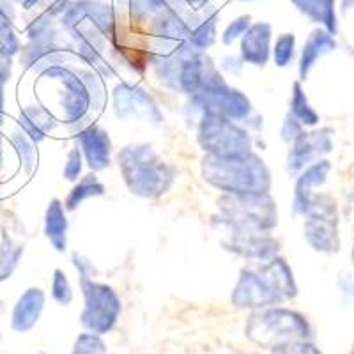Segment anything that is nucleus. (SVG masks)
I'll list each match as a JSON object with an SVG mask.
<instances>
[{"label": "nucleus", "instance_id": "f257e3e1", "mask_svg": "<svg viewBox=\"0 0 354 354\" xmlns=\"http://www.w3.org/2000/svg\"><path fill=\"white\" fill-rule=\"evenodd\" d=\"M296 296L292 271L286 261L277 259L259 271L245 270L232 294V303L238 306H271Z\"/></svg>", "mask_w": 354, "mask_h": 354}, {"label": "nucleus", "instance_id": "f03ea898", "mask_svg": "<svg viewBox=\"0 0 354 354\" xmlns=\"http://www.w3.org/2000/svg\"><path fill=\"white\" fill-rule=\"evenodd\" d=\"M204 177L211 185L230 195L266 194V189L270 188V172L264 161L254 154L207 158L204 160Z\"/></svg>", "mask_w": 354, "mask_h": 354}, {"label": "nucleus", "instance_id": "7ed1b4c3", "mask_svg": "<svg viewBox=\"0 0 354 354\" xmlns=\"http://www.w3.org/2000/svg\"><path fill=\"white\" fill-rule=\"evenodd\" d=\"M119 165L131 194L142 197L161 195L172 181L167 165L158 160L149 145H131L119 154Z\"/></svg>", "mask_w": 354, "mask_h": 354}, {"label": "nucleus", "instance_id": "20e7f679", "mask_svg": "<svg viewBox=\"0 0 354 354\" xmlns=\"http://www.w3.org/2000/svg\"><path fill=\"white\" fill-rule=\"evenodd\" d=\"M246 335L262 347H280L310 338V326L303 315L292 310L277 308L250 317Z\"/></svg>", "mask_w": 354, "mask_h": 354}, {"label": "nucleus", "instance_id": "39448f33", "mask_svg": "<svg viewBox=\"0 0 354 354\" xmlns=\"http://www.w3.org/2000/svg\"><path fill=\"white\" fill-rule=\"evenodd\" d=\"M82 290L85 298L82 324L94 335L109 333L121 314V299L112 287L93 282L91 278H82Z\"/></svg>", "mask_w": 354, "mask_h": 354}, {"label": "nucleus", "instance_id": "423d86ee", "mask_svg": "<svg viewBox=\"0 0 354 354\" xmlns=\"http://www.w3.org/2000/svg\"><path fill=\"white\" fill-rule=\"evenodd\" d=\"M221 209L238 230H262L277 223V213L266 194H238L221 198Z\"/></svg>", "mask_w": 354, "mask_h": 354}, {"label": "nucleus", "instance_id": "0eeeda50", "mask_svg": "<svg viewBox=\"0 0 354 354\" xmlns=\"http://www.w3.org/2000/svg\"><path fill=\"white\" fill-rule=\"evenodd\" d=\"M198 138L205 149L218 158H236L250 154V138L230 119L207 113L202 119Z\"/></svg>", "mask_w": 354, "mask_h": 354}, {"label": "nucleus", "instance_id": "6e6552de", "mask_svg": "<svg viewBox=\"0 0 354 354\" xmlns=\"http://www.w3.org/2000/svg\"><path fill=\"white\" fill-rule=\"evenodd\" d=\"M305 214V238L308 245L322 254H335L338 250V221L333 198L315 195Z\"/></svg>", "mask_w": 354, "mask_h": 354}, {"label": "nucleus", "instance_id": "1a4fd4ad", "mask_svg": "<svg viewBox=\"0 0 354 354\" xmlns=\"http://www.w3.org/2000/svg\"><path fill=\"white\" fill-rule=\"evenodd\" d=\"M331 147H333V142H331L328 129L314 133H301L292 142V151L289 153V170H292V172L301 170L303 167L310 165L321 154L330 153Z\"/></svg>", "mask_w": 354, "mask_h": 354}, {"label": "nucleus", "instance_id": "9d476101", "mask_svg": "<svg viewBox=\"0 0 354 354\" xmlns=\"http://www.w3.org/2000/svg\"><path fill=\"white\" fill-rule=\"evenodd\" d=\"M80 144L91 169L103 170L110 165V138L100 126H88L80 131Z\"/></svg>", "mask_w": 354, "mask_h": 354}, {"label": "nucleus", "instance_id": "9b49d317", "mask_svg": "<svg viewBox=\"0 0 354 354\" xmlns=\"http://www.w3.org/2000/svg\"><path fill=\"white\" fill-rule=\"evenodd\" d=\"M44 305V294L43 290L32 287L28 289L27 292L18 299V303L15 305L12 310V319L11 326L12 330L18 331V333H25V331L32 330L34 324L39 321V315L43 312Z\"/></svg>", "mask_w": 354, "mask_h": 354}, {"label": "nucleus", "instance_id": "f8f14e48", "mask_svg": "<svg viewBox=\"0 0 354 354\" xmlns=\"http://www.w3.org/2000/svg\"><path fill=\"white\" fill-rule=\"evenodd\" d=\"M330 170V161L324 160L317 161V163H312V165L301 174V177L298 179V185H296V198H294V209H296V213L305 214V211L308 209L310 202L315 197L312 189L326 183Z\"/></svg>", "mask_w": 354, "mask_h": 354}, {"label": "nucleus", "instance_id": "ddd939ff", "mask_svg": "<svg viewBox=\"0 0 354 354\" xmlns=\"http://www.w3.org/2000/svg\"><path fill=\"white\" fill-rule=\"evenodd\" d=\"M115 110L119 117L126 115H147L151 119L153 113L156 115L158 110L151 97L144 94V91L137 87L121 85L115 93Z\"/></svg>", "mask_w": 354, "mask_h": 354}, {"label": "nucleus", "instance_id": "4468645a", "mask_svg": "<svg viewBox=\"0 0 354 354\" xmlns=\"http://www.w3.org/2000/svg\"><path fill=\"white\" fill-rule=\"evenodd\" d=\"M335 48H337V43L333 39V34H330L328 30L317 28V30L310 34L305 46H303L301 62H299V77H301V80L308 77V73L317 64L319 59H322L326 53L333 52Z\"/></svg>", "mask_w": 354, "mask_h": 354}, {"label": "nucleus", "instance_id": "2eb2a0df", "mask_svg": "<svg viewBox=\"0 0 354 354\" xmlns=\"http://www.w3.org/2000/svg\"><path fill=\"white\" fill-rule=\"evenodd\" d=\"M270 25L259 24L250 28L241 44L243 59L255 66H264L270 57Z\"/></svg>", "mask_w": 354, "mask_h": 354}, {"label": "nucleus", "instance_id": "dca6fc26", "mask_svg": "<svg viewBox=\"0 0 354 354\" xmlns=\"http://www.w3.org/2000/svg\"><path fill=\"white\" fill-rule=\"evenodd\" d=\"M20 126H24V133L32 142L43 140L53 128V117L48 109L37 105L27 106L20 113Z\"/></svg>", "mask_w": 354, "mask_h": 354}, {"label": "nucleus", "instance_id": "f3484780", "mask_svg": "<svg viewBox=\"0 0 354 354\" xmlns=\"http://www.w3.org/2000/svg\"><path fill=\"white\" fill-rule=\"evenodd\" d=\"M299 11L315 24H322L328 32H337V18H335V0H292Z\"/></svg>", "mask_w": 354, "mask_h": 354}, {"label": "nucleus", "instance_id": "a211bd4d", "mask_svg": "<svg viewBox=\"0 0 354 354\" xmlns=\"http://www.w3.org/2000/svg\"><path fill=\"white\" fill-rule=\"evenodd\" d=\"M66 230H68V221H66L64 207L59 201H52L48 211H46L44 232H46V238L50 239V243L59 252L66 250Z\"/></svg>", "mask_w": 354, "mask_h": 354}, {"label": "nucleus", "instance_id": "6ab92c4d", "mask_svg": "<svg viewBox=\"0 0 354 354\" xmlns=\"http://www.w3.org/2000/svg\"><path fill=\"white\" fill-rule=\"evenodd\" d=\"M103 194H105V186L101 185L100 179L94 174H88L71 189V194H69L68 201H66V205H68V209H75L85 198L97 197V195Z\"/></svg>", "mask_w": 354, "mask_h": 354}, {"label": "nucleus", "instance_id": "aec40b11", "mask_svg": "<svg viewBox=\"0 0 354 354\" xmlns=\"http://www.w3.org/2000/svg\"><path fill=\"white\" fill-rule=\"evenodd\" d=\"M290 115L296 119L301 126H315L319 122V113L310 106L305 93L301 91V85L294 84L292 101H290Z\"/></svg>", "mask_w": 354, "mask_h": 354}, {"label": "nucleus", "instance_id": "412c9836", "mask_svg": "<svg viewBox=\"0 0 354 354\" xmlns=\"http://www.w3.org/2000/svg\"><path fill=\"white\" fill-rule=\"evenodd\" d=\"M294 43H296V39H294L292 34H283L277 41V44H274V62H277V66L286 68V66H289L292 62Z\"/></svg>", "mask_w": 354, "mask_h": 354}, {"label": "nucleus", "instance_id": "4be33fe9", "mask_svg": "<svg viewBox=\"0 0 354 354\" xmlns=\"http://www.w3.org/2000/svg\"><path fill=\"white\" fill-rule=\"evenodd\" d=\"M106 347L97 335L84 333L78 337L71 354H105Z\"/></svg>", "mask_w": 354, "mask_h": 354}, {"label": "nucleus", "instance_id": "5701e85b", "mask_svg": "<svg viewBox=\"0 0 354 354\" xmlns=\"http://www.w3.org/2000/svg\"><path fill=\"white\" fill-rule=\"evenodd\" d=\"M12 142H15V145L18 147V151L24 149V153H18L20 154L21 160L25 161V169H27V172H30V170L34 169V163H36V151H34V145H32V140L25 135V133H12Z\"/></svg>", "mask_w": 354, "mask_h": 354}, {"label": "nucleus", "instance_id": "b1692460", "mask_svg": "<svg viewBox=\"0 0 354 354\" xmlns=\"http://www.w3.org/2000/svg\"><path fill=\"white\" fill-rule=\"evenodd\" d=\"M52 294H53V299L64 306H68L73 299V292H71V287H69L68 278H66V274L62 273L61 270H57L55 274H53Z\"/></svg>", "mask_w": 354, "mask_h": 354}, {"label": "nucleus", "instance_id": "393cba45", "mask_svg": "<svg viewBox=\"0 0 354 354\" xmlns=\"http://www.w3.org/2000/svg\"><path fill=\"white\" fill-rule=\"evenodd\" d=\"M273 354H322V353L315 346H312V344H308L306 340H303V342H292V344H287V346L274 347Z\"/></svg>", "mask_w": 354, "mask_h": 354}, {"label": "nucleus", "instance_id": "a878e982", "mask_svg": "<svg viewBox=\"0 0 354 354\" xmlns=\"http://www.w3.org/2000/svg\"><path fill=\"white\" fill-rule=\"evenodd\" d=\"M82 172V158L80 151L73 149L71 153L68 154V163L64 167V176L69 181H75Z\"/></svg>", "mask_w": 354, "mask_h": 354}, {"label": "nucleus", "instance_id": "bb28decb", "mask_svg": "<svg viewBox=\"0 0 354 354\" xmlns=\"http://www.w3.org/2000/svg\"><path fill=\"white\" fill-rule=\"evenodd\" d=\"M250 25V17H243V18H238V20L234 21L232 25H230L229 28L225 30V34H223V43L230 44L232 41H236L239 37V34L245 32L246 27Z\"/></svg>", "mask_w": 354, "mask_h": 354}, {"label": "nucleus", "instance_id": "cd10ccee", "mask_svg": "<svg viewBox=\"0 0 354 354\" xmlns=\"http://www.w3.org/2000/svg\"><path fill=\"white\" fill-rule=\"evenodd\" d=\"M0 64H2V62H0ZM8 77L9 73H6V69H2V66H0V106H2V87H4Z\"/></svg>", "mask_w": 354, "mask_h": 354}, {"label": "nucleus", "instance_id": "c85d7f7f", "mask_svg": "<svg viewBox=\"0 0 354 354\" xmlns=\"http://www.w3.org/2000/svg\"><path fill=\"white\" fill-rule=\"evenodd\" d=\"M2 160H4V149H2V137H0V169H2Z\"/></svg>", "mask_w": 354, "mask_h": 354}, {"label": "nucleus", "instance_id": "c756f323", "mask_svg": "<svg viewBox=\"0 0 354 354\" xmlns=\"http://www.w3.org/2000/svg\"><path fill=\"white\" fill-rule=\"evenodd\" d=\"M353 264H354V246H353Z\"/></svg>", "mask_w": 354, "mask_h": 354}, {"label": "nucleus", "instance_id": "7c9ffc66", "mask_svg": "<svg viewBox=\"0 0 354 354\" xmlns=\"http://www.w3.org/2000/svg\"><path fill=\"white\" fill-rule=\"evenodd\" d=\"M351 2H354V0H349V4H351Z\"/></svg>", "mask_w": 354, "mask_h": 354}, {"label": "nucleus", "instance_id": "2f4dec72", "mask_svg": "<svg viewBox=\"0 0 354 354\" xmlns=\"http://www.w3.org/2000/svg\"><path fill=\"white\" fill-rule=\"evenodd\" d=\"M351 354H354V351H353V353H351Z\"/></svg>", "mask_w": 354, "mask_h": 354}]
</instances>
